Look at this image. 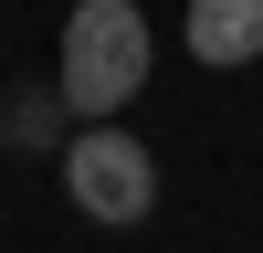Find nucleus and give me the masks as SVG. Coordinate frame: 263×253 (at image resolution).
Returning a JSON list of instances; mask_svg holds the SVG:
<instances>
[{
  "instance_id": "obj_1",
  "label": "nucleus",
  "mask_w": 263,
  "mask_h": 253,
  "mask_svg": "<svg viewBox=\"0 0 263 253\" xmlns=\"http://www.w3.org/2000/svg\"><path fill=\"white\" fill-rule=\"evenodd\" d=\"M53 84H63V105H74L84 127H116L126 105H137V84H147V11L137 0H74Z\"/></svg>"
},
{
  "instance_id": "obj_3",
  "label": "nucleus",
  "mask_w": 263,
  "mask_h": 253,
  "mask_svg": "<svg viewBox=\"0 0 263 253\" xmlns=\"http://www.w3.org/2000/svg\"><path fill=\"white\" fill-rule=\"evenodd\" d=\"M190 53L200 63H253L263 53V0H190Z\"/></svg>"
},
{
  "instance_id": "obj_2",
  "label": "nucleus",
  "mask_w": 263,
  "mask_h": 253,
  "mask_svg": "<svg viewBox=\"0 0 263 253\" xmlns=\"http://www.w3.org/2000/svg\"><path fill=\"white\" fill-rule=\"evenodd\" d=\"M63 190H74L84 222L126 232V222L158 211V158H147L126 127H74V137H63Z\"/></svg>"
}]
</instances>
